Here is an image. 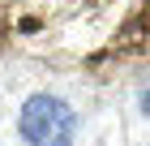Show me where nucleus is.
<instances>
[{
    "label": "nucleus",
    "mask_w": 150,
    "mask_h": 146,
    "mask_svg": "<svg viewBox=\"0 0 150 146\" xmlns=\"http://www.w3.org/2000/svg\"><path fill=\"white\" fill-rule=\"evenodd\" d=\"M0 22L22 52L56 65L150 60V0H0Z\"/></svg>",
    "instance_id": "f257e3e1"
},
{
    "label": "nucleus",
    "mask_w": 150,
    "mask_h": 146,
    "mask_svg": "<svg viewBox=\"0 0 150 146\" xmlns=\"http://www.w3.org/2000/svg\"><path fill=\"white\" fill-rule=\"evenodd\" d=\"M22 137L30 146H69L73 129H77V116L69 112V103H60L56 95H30L22 108V120H17Z\"/></svg>",
    "instance_id": "f03ea898"
},
{
    "label": "nucleus",
    "mask_w": 150,
    "mask_h": 146,
    "mask_svg": "<svg viewBox=\"0 0 150 146\" xmlns=\"http://www.w3.org/2000/svg\"><path fill=\"white\" fill-rule=\"evenodd\" d=\"M137 103H142V112H146V116H150V86H146V90H142V99H137Z\"/></svg>",
    "instance_id": "7ed1b4c3"
}]
</instances>
